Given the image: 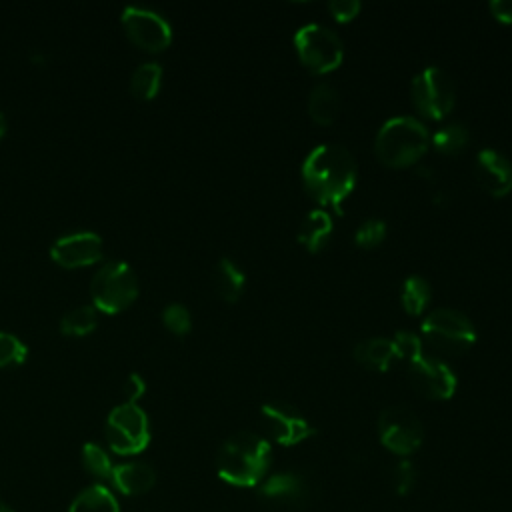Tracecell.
Instances as JSON below:
<instances>
[{"instance_id":"20","label":"cell","mask_w":512,"mask_h":512,"mask_svg":"<svg viewBox=\"0 0 512 512\" xmlns=\"http://www.w3.org/2000/svg\"><path fill=\"white\" fill-rule=\"evenodd\" d=\"M68 512H120L118 500L102 484H92L74 496Z\"/></svg>"},{"instance_id":"25","label":"cell","mask_w":512,"mask_h":512,"mask_svg":"<svg viewBox=\"0 0 512 512\" xmlns=\"http://www.w3.org/2000/svg\"><path fill=\"white\" fill-rule=\"evenodd\" d=\"M96 322H98L96 308L82 304V306L68 310L60 318V332H64L68 336H84L96 328Z\"/></svg>"},{"instance_id":"6","label":"cell","mask_w":512,"mask_h":512,"mask_svg":"<svg viewBox=\"0 0 512 512\" xmlns=\"http://www.w3.org/2000/svg\"><path fill=\"white\" fill-rule=\"evenodd\" d=\"M294 48L306 70L328 74L344 60V44L336 32L322 24H306L294 34Z\"/></svg>"},{"instance_id":"14","label":"cell","mask_w":512,"mask_h":512,"mask_svg":"<svg viewBox=\"0 0 512 512\" xmlns=\"http://www.w3.org/2000/svg\"><path fill=\"white\" fill-rule=\"evenodd\" d=\"M474 174L484 192L494 198H502L512 190V162L490 148H484L476 156Z\"/></svg>"},{"instance_id":"11","label":"cell","mask_w":512,"mask_h":512,"mask_svg":"<svg viewBox=\"0 0 512 512\" xmlns=\"http://www.w3.org/2000/svg\"><path fill=\"white\" fill-rule=\"evenodd\" d=\"M122 24L130 40L150 52L164 50L172 40V28L168 20L150 8L126 6L122 10Z\"/></svg>"},{"instance_id":"16","label":"cell","mask_w":512,"mask_h":512,"mask_svg":"<svg viewBox=\"0 0 512 512\" xmlns=\"http://www.w3.org/2000/svg\"><path fill=\"white\" fill-rule=\"evenodd\" d=\"M114 488L126 496H140L156 484V472L150 464L132 460L116 464L110 476Z\"/></svg>"},{"instance_id":"13","label":"cell","mask_w":512,"mask_h":512,"mask_svg":"<svg viewBox=\"0 0 512 512\" xmlns=\"http://www.w3.org/2000/svg\"><path fill=\"white\" fill-rule=\"evenodd\" d=\"M102 252H104V246H102L100 234L90 232V230L60 236L50 246L52 260L66 268L92 264L102 258Z\"/></svg>"},{"instance_id":"23","label":"cell","mask_w":512,"mask_h":512,"mask_svg":"<svg viewBox=\"0 0 512 512\" xmlns=\"http://www.w3.org/2000/svg\"><path fill=\"white\" fill-rule=\"evenodd\" d=\"M468 140H470V132L462 124L454 122L438 128L432 134L430 144L436 152L444 156H452V154H460L468 146Z\"/></svg>"},{"instance_id":"7","label":"cell","mask_w":512,"mask_h":512,"mask_svg":"<svg viewBox=\"0 0 512 512\" xmlns=\"http://www.w3.org/2000/svg\"><path fill=\"white\" fill-rule=\"evenodd\" d=\"M106 440L116 454H138L150 442V424L146 412L136 402H122L106 418Z\"/></svg>"},{"instance_id":"29","label":"cell","mask_w":512,"mask_h":512,"mask_svg":"<svg viewBox=\"0 0 512 512\" xmlns=\"http://www.w3.org/2000/svg\"><path fill=\"white\" fill-rule=\"evenodd\" d=\"M162 322H164V326H166L170 332H174V334H178V336L186 334V332L190 330V326H192L190 312H188V308H186L184 304H180V302H170L168 306H164V310H162Z\"/></svg>"},{"instance_id":"26","label":"cell","mask_w":512,"mask_h":512,"mask_svg":"<svg viewBox=\"0 0 512 512\" xmlns=\"http://www.w3.org/2000/svg\"><path fill=\"white\" fill-rule=\"evenodd\" d=\"M82 464L88 474H92L98 480H110L114 464L108 456V452L96 444V442H86L82 446Z\"/></svg>"},{"instance_id":"35","label":"cell","mask_w":512,"mask_h":512,"mask_svg":"<svg viewBox=\"0 0 512 512\" xmlns=\"http://www.w3.org/2000/svg\"><path fill=\"white\" fill-rule=\"evenodd\" d=\"M4 132H6V116H4V112L0 110V138H2Z\"/></svg>"},{"instance_id":"22","label":"cell","mask_w":512,"mask_h":512,"mask_svg":"<svg viewBox=\"0 0 512 512\" xmlns=\"http://www.w3.org/2000/svg\"><path fill=\"white\" fill-rule=\"evenodd\" d=\"M162 84V68L158 62L140 64L130 78V90L140 100H150L156 96Z\"/></svg>"},{"instance_id":"33","label":"cell","mask_w":512,"mask_h":512,"mask_svg":"<svg viewBox=\"0 0 512 512\" xmlns=\"http://www.w3.org/2000/svg\"><path fill=\"white\" fill-rule=\"evenodd\" d=\"M124 390H126V394H128V402H136V400L144 394L146 382H144V378H142L138 372H132V374H128V378H126Z\"/></svg>"},{"instance_id":"28","label":"cell","mask_w":512,"mask_h":512,"mask_svg":"<svg viewBox=\"0 0 512 512\" xmlns=\"http://www.w3.org/2000/svg\"><path fill=\"white\" fill-rule=\"evenodd\" d=\"M384 238H386V224L384 220H378V218H370L362 222L354 232V244L366 250L376 248L378 244H382Z\"/></svg>"},{"instance_id":"3","label":"cell","mask_w":512,"mask_h":512,"mask_svg":"<svg viewBox=\"0 0 512 512\" xmlns=\"http://www.w3.org/2000/svg\"><path fill=\"white\" fill-rule=\"evenodd\" d=\"M426 126L412 116H396L382 124L374 140V152L384 166L406 168L416 164L428 150Z\"/></svg>"},{"instance_id":"10","label":"cell","mask_w":512,"mask_h":512,"mask_svg":"<svg viewBox=\"0 0 512 512\" xmlns=\"http://www.w3.org/2000/svg\"><path fill=\"white\" fill-rule=\"evenodd\" d=\"M262 424L268 436L280 446H296L314 434L306 416L288 402H266L260 408Z\"/></svg>"},{"instance_id":"19","label":"cell","mask_w":512,"mask_h":512,"mask_svg":"<svg viewBox=\"0 0 512 512\" xmlns=\"http://www.w3.org/2000/svg\"><path fill=\"white\" fill-rule=\"evenodd\" d=\"M340 104L342 102H340V94L336 92V88L326 82H320L310 90L308 114L316 124L328 126L338 118Z\"/></svg>"},{"instance_id":"18","label":"cell","mask_w":512,"mask_h":512,"mask_svg":"<svg viewBox=\"0 0 512 512\" xmlns=\"http://www.w3.org/2000/svg\"><path fill=\"white\" fill-rule=\"evenodd\" d=\"M354 360L368 370H388L396 360L394 344L388 338H366L354 346Z\"/></svg>"},{"instance_id":"2","label":"cell","mask_w":512,"mask_h":512,"mask_svg":"<svg viewBox=\"0 0 512 512\" xmlns=\"http://www.w3.org/2000/svg\"><path fill=\"white\" fill-rule=\"evenodd\" d=\"M272 460L270 442L248 430H240L224 440L216 454V472L220 480L236 488L260 486Z\"/></svg>"},{"instance_id":"27","label":"cell","mask_w":512,"mask_h":512,"mask_svg":"<svg viewBox=\"0 0 512 512\" xmlns=\"http://www.w3.org/2000/svg\"><path fill=\"white\" fill-rule=\"evenodd\" d=\"M26 356L28 346L16 334L0 330V366H18Z\"/></svg>"},{"instance_id":"17","label":"cell","mask_w":512,"mask_h":512,"mask_svg":"<svg viewBox=\"0 0 512 512\" xmlns=\"http://www.w3.org/2000/svg\"><path fill=\"white\" fill-rule=\"evenodd\" d=\"M332 230H334L332 214L324 208H314L300 222L296 238L308 252L314 254L324 250V246L330 242Z\"/></svg>"},{"instance_id":"12","label":"cell","mask_w":512,"mask_h":512,"mask_svg":"<svg viewBox=\"0 0 512 512\" xmlns=\"http://www.w3.org/2000/svg\"><path fill=\"white\" fill-rule=\"evenodd\" d=\"M408 378L412 386L430 400H448L458 386L452 368L442 358L428 354H422L408 364Z\"/></svg>"},{"instance_id":"4","label":"cell","mask_w":512,"mask_h":512,"mask_svg":"<svg viewBox=\"0 0 512 512\" xmlns=\"http://www.w3.org/2000/svg\"><path fill=\"white\" fill-rule=\"evenodd\" d=\"M90 296L98 310L114 314L128 308L138 296V278L130 264L110 260L98 268L90 282Z\"/></svg>"},{"instance_id":"32","label":"cell","mask_w":512,"mask_h":512,"mask_svg":"<svg viewBox=\"0 0 512 512\" xmlns=\"http://www.w3.org/2000/svg\"><path fill=\"white\" fill-rule=\"evenodd\" d=\"M328 10L336 22H350L358 16L362 4L358 0H334L328 4Z\"/></svg>"},{"instance_id":"15","label":"cell","mask_w":512,"mask_h":512,"mask_svg":"<svg viewBox=\"0 0 512 512\" xmlns=\"http://www.w3.org/2000/svg\"><path fill=\"white\" fill-rule=\"evenodd\" d=\"M260 496L280 508H296L306 504L308 484L296 472H278L262 480Z\"/></svg>"},{"instance_id":"30","label":"cell","mask_w":512,"mask_h":512,"mask_svg":"<svg viewBox=\"0 0 512 512\" xmlns=\"http://www.w3.org/2000/svg\"><path fill=\"white\" fill-rule=\"evenodd\" d=\"M392 344H394L396 358H400L408 364L424 354L422 352V338L416 336L414 332H406V330L396 332V336L392 338Z\"/></svg>"},{"instance_id":"1","label":"cell","mask_w":512,"mask_h":512,"mask_svg":"<svg viewBox=\"0 0 512 512\" xmlns=\"http://www.w3.org/2000/svg\"><path fill=\"white\" fill-rule=\"evenodd\" d=\"M358 178L354 156L340 144H320L302 162L306 192L328 212H342Z\"/></svg>"},{"instance_id":"21","label":"cell","mask_w":512,"mask_h":512,"mask_svg":"<svg viewBox=\"0 0 512 512\" xmlns=\"http://www.w3.org/2000/svg\"><path fill=\"white\" fill-rule=\"evenodd\" d=\"M244 282H246L244 272L230 258L218 260L214 268V286L222 300L236 302L244 290Z\"/></svg>"},{"instance_id":"24","label":"cell","mask_w":512,"mask_h":512,"mask_svg":"<svg viewBox=\"0 0 512 512\" xmlns=\"http://www.w3.org/2000/svg\"><path fill=\"white\" fill-rule=\"evenodd\" d=\"M400 302L404 312H408L410 316H420L430 302V284L420 276L406 278L402 284Z\"/></svg>"},{"instance_id":"31","label":"cell","mask_w":512,"mask_h":512,"mask_svg":"<svg viewBox=\"0 0 512 512\" xmlns=\"http://www.w3.org/2000/svg\"><path fill=\"white\" fill-rule=\"evenodd\" d=\"M392 482H394V488H396L398 494H408L414 488V482H416L414 466L408 460H400L394 468Z\"/></svg>"},{"instance_id":"36","label":"cell","mask_w":512,"mask_h":512,"mask_svg":"<svg viewBox=\"0 0 512 512\" xmlns=\"http://www.w3.org/2000/svg\"><path fill=\"white\" fill-rule=\"evenodd\" d=\"M0 512H14L8 504H4V502H0Z\"/></svg>"},{"instance_id":"5","label":"cell","mask_w":512,"mask_h":512,"mask_svg":"<svg viewBox=\"0 0 512 512\" xmlns=\"http://www.w3.org/2000/svg\"><path fill=\"white\" fill-rule=\"evenodd\" d=\"M420 330L430 348L446 354H462L476 342V330L470 318L454 308L432 310Z\"/></svg>"},{"instance_id":"8","label":"cell","mask_w":512,"mask_h":512,"mask_svg":"<svg viewBox=\"0 0 512 512\" xmlns=\"http://www.w3.org/2000/svg\"><path fill=\"white\" fill-rule=\"evenodd\" d=\"M410 94L416 110L430 120L446 118L456 104L454 80L448 72L436 66L424 68L414 76Z\"/></svg>"},{"instance_id":"9","label":"cell","mask_w":512,"mask_h":512,"mask_svg":"<svg viewBox=\"0 0 512 512\" xmlns=\"http://www.w3.org/2000/svg\"><path fill=\"white\" fill-rule=\"evenodd\" d=\"M378 438L384 448L398 456H410L424 440L418 416L406 406H388L378 416Z\"/></svg>"},{"instance_id":"34","label":"cell","mask_w":512,"mask_h":512,"mask_svg":"<svg viewBox=\"0 0 512 512\" xmlns=\"http://www.w3.org/2000/svg\"><path fill=\"white\" fill-rule=\"evenodd\" d=\"M488 8L500 24H512V0H494Z\"/></svg>"}]
</instances>
